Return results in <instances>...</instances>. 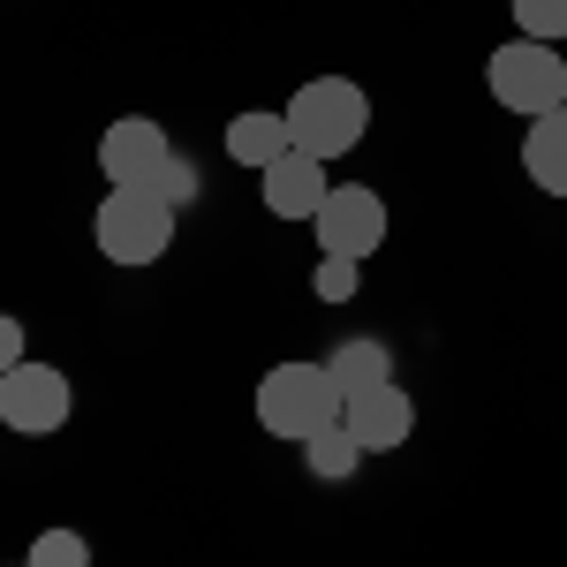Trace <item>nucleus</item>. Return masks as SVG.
Instances as JSON below:
<instances>
[{
    "label": "nucleus",
    "mask_w": 567,
    "mask_h": 567,
    "mask_svg": "<svg viewBox=\"0 0 567 567\" xmlns=\"http://www.w3.org/2000/svg\"><path fill=\"white\" fill-rule=\"evenodd\" d=\"M523 167H529V182H537L545 197H567V106H553V114H537V122H529Z\"/></svg>",
    "instance_id": "nucleus-10"
},
{
    "label": "nucleus",
    "mask_w": 567,
    "mask_h": 567,
    "mask_svg": "<svg viewBox=\"0 0 567 567\" xmlns=\"http://www.w3.org/2000/svg\"><path fill=\"white\" fill-rule=\"evenodd\" d=\"M379 243H386V197L363 189V182H333L326 205H318V250L363 265Z\"/></svg>",
    "instance_id": "nucleus-5"
},
{
    "label": "nucleus",
    "mask_w": 567,
    "mask_h": 567,
    "mask_svg": "<svg viewBox=\"0 0 567 567\" xmlns=\"http://www.w3.org/2000/svg\"><path fill=\"white\" fill-rule=\"evenodd\" d=\"M280 114H288V144L310 152V159H326V167L349 159L363 144V130H371V99H363L355 76H310Z\"/></svg>",
    "instance_id": "nucleus-1"
},
{
    "label": "nucleus",
    "mask_w": 567,
    "mask_h": 567,
    "mask_svg": "<svg viewBox=\"0 0 567 567\" xmlns=\"http://www.w3.org/2000/svg\"><path fill=\"white\" fill-rule=\"evenodd\" d=\"M16 363H23V318H8V310H0V379H8Z\"/></svg>",
    "instance_id": "nucleus-18"
},
{
    "label": "nucleus",
    "mask_w": 567,
    "mask_h": 567,
    "mask_svg": "<svg viewBox=\"0 0 567 567\" xmlns=\"http://www.w3.org/2000/svg\"><path fill=\"white\" fill-rule=\"evenodd\" d=\"M515 39H567V0H515Z\"/></svg>",
    "instance_id": "nucleus-15"
},
{
    "label": "nucleus",
    "mask_w": 567,
    "mask_h": 567,
    "mask_svg": "<svg viewBox=\"0 0 567 567\" xmlns=\"http://www.w3.org/2000/svg\"><path fill=\"white\" fill-rule=\"evenodd\" d=\"M326 371H333L341 401H363V393L393 386V349L386 341H341V349L326 355Z\"/></svg>",
    "instance_id": "nucleus-11"
},
{
    "label": "nucleus",
    "mask_w": 567,
    "mask_h": 567,
    "mask_svg": "<svg viewBox=\"0 0 567 567\" xmlns=\"http://www.w3.org/2000/svg\"><path fill=\"white\" fill-rule=\"evenodd\" d=\"M91 235H99V258L152 265V258H167V243H175V205L159 189H106Z\"/></svg>",
    "instance_id": "nucleus-3"
},
{
    "label": "nucleus",
    "mask_w": 567,
    "mask_h": 567,
    "mask_svg": "<svg viewBox=\"0 0 567 567\" xmlns=\"http://www.w3.org/2000/svg\"><path fill=\"white\" fill-rule=\"evenodd\" d=\"M484 84H492V99H499L507 114H529V122H537V114L567 106V61L537 39H507V45H492Z\"/></svg>",
    "instance_id": "nucleus-4"
},
{
    "label": "nucleus",
    "mask_w": 567,
    "mask_h": 567,
    "mask_svg": "<svg viewBox=\"0 0 567 567\" xmlns=\"http://www.w3.org/2000/svg\"><path fill=\"white\" fill-rule=\"evenodd\" d=\"M310 296H318V303H349V296H355V258H326V250H318Z\"/></svg>",
    "instance_id": "nucleus-16"
},
{
    "label": "nucleus",
    "mask_w": 567,
    "mask_h": 567,
    "mask_svg": "<svg viewBox=\"0 0 567 567\" xmlns=\"http://www.w3.org/2000/svg\"><path fill=\"white\" fill-rule=\"evenodd\" d=\"M0 424H8V432H31V439L61 432V424H69V379H61L53 363H31V355H23V363L0 379Z\"/></svg>",
    "instance_id": "nucleus-6"
},
{
    "label": "nucleus",
    "mask_w": 567,
    "mask_h": 567,
    "mask_svg": "<svg viewBox=\"0 0 567 567\" xmlns=\"http://www.w3.org/2000/svg\"><path fill=\"white\" fill-rule=\"evenodd\" d=\"M355 462H363V446H355L349 424H326V432L303 439V470H310V477L341 484V477H355Z\"/></svg>",
    "instance_id": "nucleus-13"
},
{
    "label": "nucleus",
    "mask_w": 567,
    "mask_h": 567,
    "mask_svg": "<svg viewBox=\"0 0 567 567\" xmlns=\"http://www.w3.org/2000/svg\"><path fill=\"white\" fill-rule=\"evenodd\" d=\"M341 424L355 432L363 454H386V446H409V432H416V401H409L401 386H379V393H363V401H349Z\"/></svg>",
    "instance_id": "nucleus-9"
},
{
    "label": "nucleus",
    "mask_w": 567,
    "mask_h": 567,
    "mask_svg": "<svg viewBox=\"0 0 567 567\" xmlns=\"http://www.w3.org/2000/svg\"><path fill=\"white\" fill-rule=\"evenodd\" d=\"M152 189H159V197H167V205L182 213V205H189V197L205 189V175H197V159H182V152H175V159L159 167V182H152Z\"/></svg>",
    "instance_id": "nucleus-17"
},
{
    "label": "nucleus",
    "mask_w": 567,
    "mask_h": 567,
    "mask_svg": "<svg viewBox=\"0 0 567 567\" xmlns=\"http://www.w3.org/2000/svg\"><path fill=\"white\" fill-rule=\"evenodd\" d=\"M167 159H175V144H167L159 122H144V114H130V122H114V130L99 136V167H106L114 189H152Z\"/></svg>",
    "instance_id": "nucleus-7"
},
{
    "label": "nucleus",
    "mask_w": 567,
    "mask_h": 567,
    "mask_svg": "<svg viewBox=\"0 0 567 567\" xmlns=\"http://www.w3.org/2000/svg\"><path fill=\"white\" fill-rule=\"evenodd\" d=\"M265 189V213L272 219H318V205H326V159H310V152H288V159H272L258 175Z\"/></svg>",
    "instance_id": "nucleus-8"
},
{
    "label": "nucleus",
    "mask_w": 567,
    "mask_h": 567,
    "mask_svg": "<svg viewBox=\"0 0 567 567\" xmlns=\"http://www.w3.org/2000/svg\"><path fill=\"white\" fill-rule=\"evenodd\" d=\"M227 152H235V167H272V159H288V152H296V144H288V114H235V122H227Z\"/></svg>",
    "instance_id": "nucleus-12"
},
{
    "label": "nucleus",
    "mask_w": 567,
    "mask_h": 567,
    "mask_svg": "<svg viewBox=\"0 0 567 567\" xmlns=\"http://www.w3.org/2000/svg\"><path fill=\"white\" fill-rule=\"evenodd\" d=\"M341 386H333V371L326 363H272L258 379V424L272 439H310L326 432V424H341Z\"/></svg>",
    "instance_id": "nucleus-2"
},
{
    "label": "nucleus",
    "mask_w": 567,
    "mask_h": 567,
    "mask_svg": "<svg viewBox=\"0 0 567 567\" xmlns=\"http://www.w3.org/2000/svg\"><path fill=\"white\" fill-rule=\"evenodd\" d=\"M23 567H91L84 529H39L31 553H23Z\"/></svg>",
    "instance_id": "nucleus-14"
}]
</instances>
